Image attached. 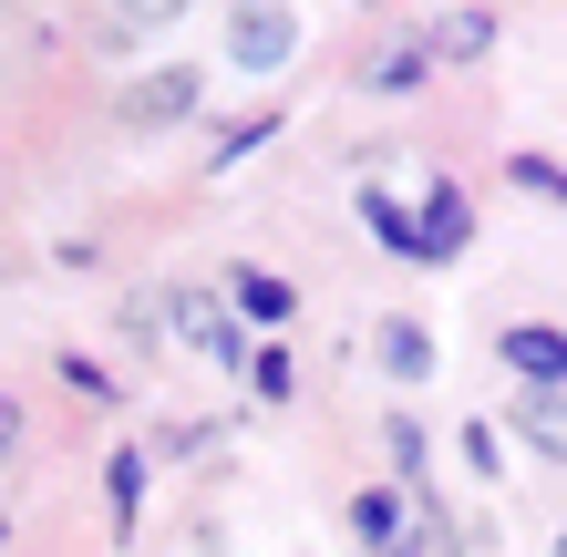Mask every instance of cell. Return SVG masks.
Wrapping results in <instances>:
<instances>
[{"instance_id":"6da1fadb","label":"cell","mask_w":567,"mask_h":557,"mask_svg":"<svg viewBox=\"0 0 567 557\" xmlns=\"http://www.w3.org/2000/svg\"><path fill=\"white\" fill-rule=\"evenodd\" d=\"M495 362H506L526 392H567V331H547V320H516V331L495 341Z\"/></svg>"},{"instance_id":"7a4b0ae2","label":"cell","mask_w":567,"mask_h":557,"mask_svg":"<svg viewBox=\"0 0 567 557\" xmlns=\"http://www.w3.org/2000/svg\"><path fill=\"white\" fill-rule=\"evenodd\" d=\"M506 434H516L526 454H537V465H567V392H516Z\"/></svg>"},{"instance_id":"3957f363","label":"cell","mask_w":567,"mask_h":557,"mask_svg":"<svg viewBox=\"0 0 567 557\" xmlns=\"http://www.w3.org/2000/svg\"><path fill=\"white\" fill-rule=\"evenodd\" d=\"M165 320H176V331L207 351V362H238V351H248V341H238V320H227L207 289H176V300H165Z\"/></svg>"},{"instance_id":"277c9868","label":"cell","mask_w":567,"mask_h":557,"mask_svg":"<svg viewBox=\"0 0 567 557\" xmlns=\"http://www.w3.org/2000/svg\"><path fill=\"white\" fill-rule=\"evenodd\" d=\"M464 238H475V207H464V186H433L423 217H413V258H454Z\"/></svg>"},{"instance_id":"5b68a950","label":"cell","mask_w":567,"mask_h":557,"mask_svg":"<svg viewBox=\"0 0 567 557\" xmlns=\"http://www.w3.org/2000/svg\"><path fill=\"white\" fill-rule=\"evenodd\" d=\"M227 31H238V62H248V73H279V62L299 52V21L289 11H238Z\"/></svg>"},{"instance_id":"8992f818","label":"cell","mask_w":567,"mask_h":557,"mask_svg":"<svg viewBox=\"0 0 567 557\" xmlns=\"http://www.w3.org/2000/svg\"><path fill=\"white\" fill-rule=\"evenodd\" d=\"M196 73H145L135 93H124V124H176V114H196Z\"/></svg>"},{"instance_id":"52a82bcc","label":"cell","mask_w":567,"mask_h":557,"mask_svg":"<svg viewBox=\"0 0 567 557\" xmlns=\"http://www.w3.org/2000/svg\"><path fill=\"white\" fill-rule=\"evenodd\" d=\"M495 42V11H444V21H423V62H475Z\"/></svg>"},{"instance_id":"ba28073f","label":"cell","mask_w":567,"mask_h":557,"mask_svg":"<svg viewBox=\"0 0 567 557\" xmlns=\"http://www.w3.org/2000/svg\"><path fill=\"white\" fill-rule=\"evenodd\" d=\"M372 351H382V372H392V382H423V372H433L423 320H382V331H372Z\"/></svg>"},{"instance_id":"9c48e42d","label":"cell","mask_w":567,"mask_h":557,"mask_svg":"<svg viewBox=\"0 0 567 557\" xmlns=\"http://www.w3.org/2000/svg\"><path fill=\"white\" fill-rule=\"evenodd\" d=\"M351 537H361V557H372V547H403L413 527H403V506H392L382 485H361V496H351Z\"/></svg>"},{"instance_id":"30bf717a","label":"cell","mask_w":567,"mask_h":557,"mask_svg":"<svg viewBox=\"0 0 567 557\" xmlns=\"http://www.w3.org/2000/svg\"><path fill=\"white\" fill-rule=\"evenodd\" d=\"M227 289H238V310H248V320H289V310H299V289H289L279 269H238Z\"/></svg>"},{"instance_id":"8fae6325","label":"cell","mask_w":567,"mask_h":557,"mask_svg":"<svg viewBox=\"0 0 567 557\" xmlns=\"http://www.w3.org/2000/svg\"><path fill=\"white\" fill-rule=\"evenodd\" d=\"M104 496H114V527H135V506H145V454H135V444L104 465Z\"/></svg>"},{"instance_id":"7c38bea8","label":"cell","mask_w":567,"mask_h":557,"mask_svg":"<svg viewBox=\"0 0 567 557\" xmlns=\"http://www.w3.org/2000/svg\"><path fill=\"white\" fill-rule=\"evenodd\" d=\"M248 382H258V403H289V382H299V372H289V351H258Z\"/></svg>"},{"instance_id":"4fadbf2b","label":"cell","mask_w":567,"mask_h":557,"mask_svg":"<svg viewBox=\"0 0 567 557\" xmlns=\"http://www.w3.org/2000/svg\"><path fill=\"white\" fill-rule=\"evenodd\" d=\"M361 217H372V238H382V248H403V258H413V217L392 207V196H372V207H361Z\"/></svg>"},{"instance_id":"5bb4252c","label":"cell","mask_w":567,"mask_h":557,"mask_svg":"<svg viewBox=\"0 0 567 557\" xmlns=\"http://www.w3.org/2000/svg\"><path fill=\"white\" fill-rule=\"evenodd\" d=\"M516 186H526V196H557V207H567V166H547V155H516Z\"/></svg>"},{"instance_id":"9a60e30c","label":"cell","mask_w":567,"mask_h":557,"mask_svg":"<svg viewBox=\"0 0 567 557\" xmlns=\"http://www.w3.org/2000/svg\"><path fill=\"white\" fill-rule=\"evenodd\" d=\"M269 135H279V114H248V124H227V145H217V166H238V155H248V145H269Z\"/></svg>"},{"instance_id":"2e32d148","label":"cell","mask_w":567,"mask_h":557,"mask_svg":"<svg viewBox=\"0 0 567 557\" xmlns=\"http://www.w3.org/2000/svg\"><path fill=\"white\" fill-rule=\"evenodd\" d=\"M413 73H423V52H382V62H372V83H382V93H403Z\"/></svg>"},{"instance_id":"e0dca14e","label":"cell","mask_w":567,"mask_h":557,"mask_svg":"<svg viewBox=\"0 0 567 557\" xmlns=\"http://www.w3.org/2000/svg\"><path fill=\"white\" fill-rule=\"evenodd\" d=\"M11 444H21V403L0 392V454H11Z\"/></svg>"},{"instance_id":"ac0fdd59","label":"cell","mask_w":567,"mask_h":557,"mask_svg":"<svg viewBox=\"0 0 567 557\" xmlns=\"http://www.w3.org/2000/svg\"><path fill=\"white\" fill-rule=\"evenodd\" d=\"M413 537H423V527H413ZM413 537H403V547H372V557H413Z\"/></svg>"},{"instance_id":"d6986e66","label":"cell","mask_w":567,"mask_h":557,"mask_svg":"<svg viewBox=\"0 0 567 557\" xmlns=\"http://www.w3.org/2000/svg\"><path fill=\"white\" fill-rule=\"evenodd\" d=\"M557 557H567V537H557Z\"/></svg>"}]
</instances>
